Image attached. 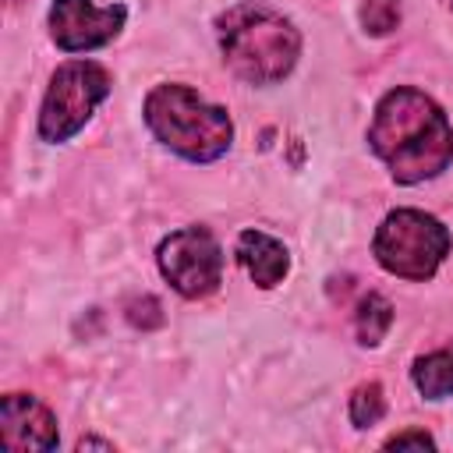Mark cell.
<instances>
[{"mask_svg": "<svg viewBox=\"0 0 453 453\" xmlns=\"http://www.w3.org/2000/svg\"><path fill=\"white\" fill-rule=\"evenodd\" d=\"M110 96V74L92 60H71L57 67L42 110H39V134L46 142H67L85 127L92 110Z\"/></svg>", "mask_w": 453, "mask_h": 453, "instance_id": "cell-5", "label": "cell"}, {"mask_svg": "<svg viewBox=\"0 0 453 453\" xmlns=\"http://www.w3.org/2000/svg\"><path fill=\"white\" fill-rule=\"evenodd\" d=\"M145 124L166 149L191 163L219 159L234 138L226 110L205 103L188 85H156L145 96Z\"/></svg>", "mask_w": 453, "mask_h": 453, "instance_id": "cell-3", "label": "cell"}, {"mask_svg": "<svg viewBox=\"0 0 453 453\" xmlns=\"http://www.w3.org/2000/svg\"><path fill=\"white\" fill-rule=\"evenodd\" d=\"M354 326H357V340L365 343V347H375L382 336H386V329L393 326V304L382 297V294H365L361 301H357V311H354Z\"/></svg>", "mask_w": 453, "mask_h": 453, "instance_id": "cell-11", "label": "cell"}, {"mask_svg": "<svg viewBox=\"0 0 453 453\" xmlns=\"http://www.w3.org/2000/svg\"><path fill=\"white\" fill-rule=\"evenodd\" d=\"M372 248L379 265L393 276L428 280L449 251V230L421 209H396L379 223Z\"/></svg>", "mask_w": 453, "mask_h": 453, "instance_id": "cell-4", "label": "cell"}, {"mask_svg": "<svg viewBox=\"0 0 453 453\" xmlns=\"http://www.w3.org/2000/svg\"><path fill=\"white\" fill-rule=\"evenodd\" d=\"M414 386L428 396V400H442L453 396V343L425 354L414 361Z\"/></svg>", "mask_w": 453, "mask_h": 453, "instance_id": "cell-10", "label": "cell"}, {"mask_svg": "<svg viewBox=\"0 0 453 453\" xmlns=\"http://www.w3.org/2000/svg\"><path fill=\"white\" fill-rule=\"evenodd\" d=\"M382 414H386L382 386H379V382H365V386H357L354 396H350V421H354L357 428H372Z\"/></svg>", "mask_w": 453, "mask_h": 453, "instance_id": "cell-12", "label": "cell"}, {"mask_svg": "<svg viewBox=\"0 0 453 453\" xmlns=\"http://www.w3.org/2000/svg\"><path fill=\"white\" fill-rule=\"evenodd\" d=\"M389 449H403V446H418V449H432V435L428 432H396L393 439H386Z\"/></svg>", "mask_w": 453, "mask_h": 453, "instance_id": "cell-15", "label": "cell"}, {"mask_svg": "<svg viewBox=\"0 0 453 453\" xmlns=\"http://www.w3.org/2000/svg\"><path fill=\"white\" fill-rule=\"evenodd\" d=\"M219 46L244 81L273 85L297 64L301 35L280 11L265 4H237L219 14Z\"/></svg>", "mask_w": 453, "mask_h": 453, "instance_id": "cell-2", "label": "cell"}, {"mask_svg": "<svg viewBox=\"0 0 453 453\" xmlns=\"http://www.w3.org/2000/svg\"><path fill=\"white\" fill-rule=\"evenodd\" d=\"M442 4H446V7H449V11H453V0H442Z\"/></svg>", "mask_w": 453, "mask_h": 453, "instance_id": "cell-16", "label": "cell"}, {"mask_svg": "<svg viewBox=\"0 0 453 453\" xmlns=\"http://www.w3.org/2000/svg\"><path fill=\"white\" fill-rule=\"evenodd\" d=\"M124 4L96 7L92 0H53L50 7V35L67 53H85L106 46L124 28Z\"/></svg>", "mask_w": 453, "mask_h": 453, "instance_id": "cell-7", "label": "cell"}, {"mask_svg": "<svg viewBox=\"0 0 453 453\" xmlns=\"http://www.w3.org/2000/svg\"><path fill=\"white\" fill-rule=\"evenodd\" d=\"M159 269L177 294L205 297L223 280V251L205 226H184L159 244Z\"/></svg>", "mask_w": 453, "mask_h": 453, "instance_id": "cell-6", "label": "cell"}, {"mask_svg": "<svg viewBox=\"0 0 453 453\" xmlns=\"http://www.w3.org/2000/svg\"><path fill=\"white\" fill-rule=\"evenodd\" d=\"M361 25L372 35H389L400 25V0H365L361 4Z\"/></svg>", "mask_w": 453, "mask_h": 453, "instance_id": "cell-13", "label": "cell"}, {"mask_svg": "<svg viewBox=\"0 0 453 453\" xmlns=\"http://www.w3.org/2000/svg\"><path fill=\"white\" fill-rule=\"evenodd\" d=\"M127 319H131L134 326H142V329H149V326H159V322H163V315H159V304H156L152 297L131 301V304H127Z\"/></svg>", "mask_w": 453, "mask_h": 453, "instance_id": "cell-14", "label": "cell"}, {"mask_svg": "<svg viewBox=\"0 0 453 453\" xmlns=\"http://www.w3.org/2000/svg\"><path fill=\"white\" fill-rule=\"evenodd\" d=\"M0 435L7 449H57L53 414L25 393H7L0 400Z\"/></svg>", "mask_w": 453, "mask_h": 453, "instance_id": "cell-8", "label": "cell"}, {"mask_svg": "<svg viewBox=\"0 0 453 453\" xmlns=\"http://www.w3.org/2000/svg\"><path fill=\"white\" fill-rule=\"evenodd\" d=\"M368 142L400 184L428 180L453 159V127L435 99L418 88H393L379 99Z\"/></svg>", "mask_w": 453, "mask_h": 453, "instance_id": "cell-1", "label": "cell"}, {"mask_svg": "<svg viewBox=\"0 0 453 453\" xmlns=\"http://www.w3.org/2000/svg\"><path fill=\"white\" fill-rule=\"evenodd\" d=\"M237 258L248 269V276L265 290L276 287L290 269V255H287L283 241L269 237L265 230H244L237 241Z\"/></svg>", "mask_w": 453, "mask_h": 453, "instance_id": "cell-9", "label": "cell"}]
</instances>
